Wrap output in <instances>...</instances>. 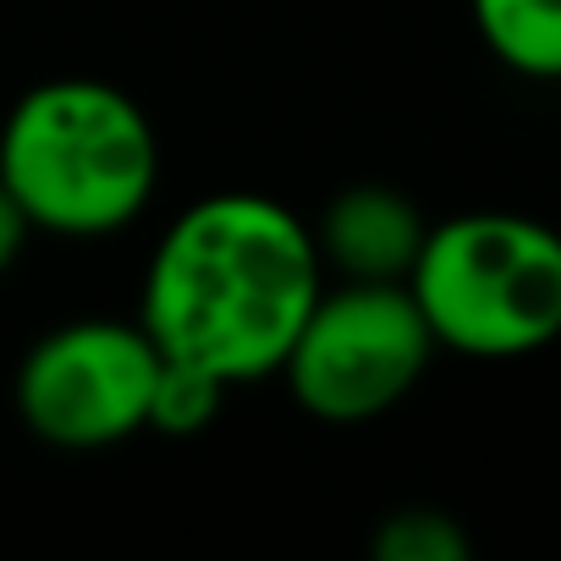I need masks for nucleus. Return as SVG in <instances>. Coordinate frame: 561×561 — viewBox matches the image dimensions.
I'll list each match as a JSON object with an SVG mask.
<instances>
[{
  "mask_svg": "<svg viewBox=\"0 0 561 561\" xmlns=\"http://www.w3.org/2000/svg\"><path fill=\"white\" fill-rule=\"evenodd\" d=\"M0 182L34 231L100 242L154 204L160 138L127 89L105 78H45L0 122Z\"/></svg>",
  "mask_w": 561,
  "mask_h": 561,
  "instance_id": "f03ea898",
  "label": "nucleus"
},
{
  "mask_svg": "<svg viewBox=\"0 0 561 561\" xmlns=\"http://www.w3.org/2000/svg\"><path fill=\"white\" fill-rule=\"evenodd\" d=\"M435 353L408 280H325L280 380L320 424H369L424 380Z\"/></svg>",
  "mask_w": 561,
  "mask_h": 561,
  "instance_id": "20e7f679",
  "label": "nucleus"
},
{
  "mask_svg": "<svg viewBox=\"0 0 561 561\" xmlns=\"http://www.w3.org/2000/svg\"><path fill=\"white\" fill-rule=\"evenodd\" d=\"M435 347L506 364L561 342V231L517 209L435 220L408 270Z\"/></svg>",
  "mask_w": 561,
  "mask_h": 561,
  "instance_id": "7ed1b4c3",
  "label": "nucleus"
},
{
  "mask_svg": "<svg viewBox=\"0 0 561 561\" xmlns=\"http://www.w3.org/2000/svg\"><path fill=\"white\" fill-rule=\"evenodd\" d=\"M484 50L534 83H561V0H468Z\"/></svg>",
  "mask_w": 561,
  "mask_h": 561,
  "instance_id": "0eeeda50",
  "label": "nucleus"
},
{
  "mask_svg": "<svg viewBox=\"0 0 561 561\" xmlns=\"http://www.w3.org/2000/svg\"><path fill=\"white\" fill-rule=\"evenodd\" d=\"M160 347L138 320H67L45 331L18 364V419L56 451H105L149 430L160 386Z\"/></svg>",
  "mask_w": 561,
  "mask_h": 561,
  "instance_id": "39448f33",
  "label": "nucleus"
},
{
  "mask_svg": "<svg viewBox=\"0 0 561 561\" xmlns=\"http://www.w3.org/2000/svg\"><path fill=\"white\" fill-rule=\"evenodd\" d=\"M314 226V248L325 259V275L336 280H408L430 220L419 204L386 182L342 187Z\"/></svg>",
  "mask_w": 561,
  "mask_h": 561,
  "instance_id": "423d86ee",
  "label": "nucleus"
},
{
  "mask_svg": "<svg viewBox=\"0 0 561 561\" xmlns=\"http://www.w3.org/2000/svg\"><path fill=\"white\" fill-rule=\"evenodd\" d=\"M369 550H375V561H468L473 539L440 506H397L380 517Z\"/></svg>",
  "mask_w": 561,
  "mask_h": 561,
  "instance_id": "6e6552de",
  "label": "nucleus"
},
{
  "mask_svg": "<svg viewBox=\"0 0 561 561\" xmlns=\"http://www.w3.org/2000/svg\"><path fill=\"white\" fill-rule=\"evenodd\" d=\"M226 408V386L204 369H187V364H165L160 369V386H154V402H149V430L154 435H204Z\"/></svg>",
  "mask_w": 561,
  "mask_h": 561,
  "instance_id": "1a4fd4ad",
  "label": "nucleus"
},
{
  "mask_svg": "<svg viewBox=\"0 0 561 561\" xmlns=\"http://www.w3.org/2000/svg\"><path fill=\"white\" fill-rule=\"evenodd\" d=\"M325 280L314 226L293 204L248 187L204 193L154 237L133 320L165 364L231 391L280 375Z\"/></svg>",
  "mask_w": 561,
  "mask_h": 561,
  "instance_id": "f257e3e1",
  "label": "nucleus"
},
{
  "mask_svg": "<svg viewBox=\"0 0 561 561\" xmlns=\"http://www.w3.org/2000/svg\"><path fill=\"white\" fill-rule=\"evenodd\" d=\"M28 237H34V226H28V215H23V204L7 193V182H0V275H7L18 259H23V248H28Z\"/></svg>",
  "mask_w": 561,
  "mask_h": 561,
  "instance_id": "9d476101",
  "label": "nucleus"
}]
</instances>
